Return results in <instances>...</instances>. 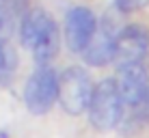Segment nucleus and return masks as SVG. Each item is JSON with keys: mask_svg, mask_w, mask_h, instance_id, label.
<instances>
[{"mask_svg": "<svg viewBox=\"0 0 149 138\" xmlns=\"http://www.w3.org/2000/svg\"><path fill=\"white\" fill-rule=\"evenodd\" d=\"M89 123L100 132L117 130L121 123V117L125 112V104L121 99L117 78H104L100 84L93 86V95L89 101Z\"/></svg>", "mask_w": 149, "mask_h": 138, "instance_id": "f257e3e1", "label": "nucleus"}, {"mask_svg": "<svg viewBox=\"0 0 149 138\" xmlns=\"http://www.w3.org/2000/svg\"><path fill=\"white\" fill-rule=\"evenodd\" d=\"M93 86L95 82L84 67H78V65L67 67L58 76V97H56V101L67 114L78 117L89 108Z\"/></svg>", "mask_w": 149, "mask_h": 138, "instance_id": "f03ea898", "label": "nucleus"}, {"mask_svg": "<svg viewBox=\"0 0 149 138\" xmlns=\"http://www.w3.org/2000/svg\"><path fill=\"white\" fill-rule=\"evenodd\" d=\"M58 97V74L52 63L39 65L28 76L24 86V104L33 114H45L52 110Z\"/></svg>", "mask_w": 149, "mask_h": 138, "instance_id": "7ed1b4c3", "label": "nucleus"}, {"mask_svg": "<svg viewBox=\"0 0 149 138\" xmlns=\"http://www.w3.org/2000/svg\"><path fill=\"white\" fill-rule=\"evenodd\" d=\"M149 54V30L141 24H125L119 26L115 37V56L112 63L127 65V63H143Z\"/></svg>", "mask_w": 149, "mask_h": 138, "instance_id": "20e7f679", "label": "nucleus"}, {"mask_svg": "<svg viewBox=\"0 0 149 138\" xmlns=\"http://www.w3.org/2000/svg\"><path fill=\"white\" fill-rule=\"evenodd\" d=\"M117 22L112 19V15H104L102 19H97V28L91 37L89 45L82 50V58L91 67H106L112 63L115 56V37H117Z\"/></svg>", "mask_w": 149, "mask_h": 138, "instance_id": "39448f33", "label": "nucleus"}, {"mask_svg": "<svg viewBox=\"0 0 149 138\" xmlns=\"http://www.w3.org/2000/svg\"><path fill=\"white\" fill-rule=\"evenodd\" d=\"M95 28H97V15L89 7H71L65 13V30H63L65 45L69 48V52L80 54L89 45Z\"/></svg>", "mask_w": 149, "mask_h": 138, "instance_id": "423d86ee", "label": "nucleus"}, {"mask_svg": "<svg viewBox=\"0 0 149 138\" xmlns=\"http://www.w3.org/2000/svg\"><path fill=\"white\" fill-rule=\"evenodd\" d=\"M117 86L125 108H141L149 89V74L143 63H127L117 67Z\"/></svg>", "mask_w": 149, "mask_h": 138, "instance_id": "0eeeda50", "label": "nucleus"}, {"mask_svg": "<svg viewBox=\"0 0 149 138\" xmlns=\"http://www.w3.org/2000/svg\"><path fill=\"white\" fill-rule=\"evenodd\" d=\"M30 52H33V58L37 65H45V63H52V60L58 56L61 50V28L58 24L54 22V17L45 24V28L37 35V39L30 45Z\"/></svg>", "mask_w": 149, "mask_h": 138, "instance_id": "6e6552de", "label": "nucleus"}, {"mask_svg": "<svg viewBox=\"0 0 149 138\" xmlns=\"http://www.w3.org/2000/svg\"><path fill=\"white\" fill-rule=\"evenodd\" d=\"M50 19H52V15L41 7H33L22 15V22H19V41H22V45L26 50L33 45V41L37 39V35L45 28V24H48Z\"/></svg>", "mask_w": 149, "mask_h": 138, "instance_id": "1a4fd4ad", "label": "nucleus"}, {"mask_svg": "<svg viewBox=\"0 0 149 138\" xmlns=\"http://www.w3.org/2000/svg\"><path fill=\"white\" fill-rule=\"evenodd\" d=\"M17 69V52L7 37H0V86L11 84Z\"/></svg>", "mask_w": 149, "mask_h": 138, "instance_id": "9d476101", "label": "nucleus"}, {"mask_svg": "<svg viewBox=\"0 0 149 138\" xmlns=\"http://www.w3.org/2000/svg\"><path fill=\"white\" fill-rule=\"evenodd\" d=\"M15 13L7 2L0 0V37H9L15 28Z\"/></svg>", "mask_w": 149, "mask_h": 138, "instance_id": "9b49d317", "label": "nucleus"}, {"mask_svg": "<svg viewBox=\"0 0 149 138\" xmlns=\"http://www.w3.org/2000/svg\"><path fill=\"white\" fill-rule=\"evenodd\" d=\"M149 0H115V9L119 13H136L141 9H145Z\"/></svg>", "mask_w": 149, "mask_h": 138, "instance_id": "f8f14e48", "label": "nucleus"}, {"mask_svg": "<svg viewBox=\"0 0 149 138\" xmlns=\"http://www.w3.org/2000/svg\"><path fill=\"white\" fill-rule=\"evenodd\" d=\"M2 2H7L15 13H19V11L24 9V4H26V0H2Z\"/></svg>", "mask_w": 149, "mask_h": 138, "instance_id": "ddd939ff", "label": "nucleus"}, {"mask_svg": "<svg viewBox=\"0 0 149 138\" xmlns=\"http://www.w3.org/2000/svg\"><path fill=\"white\" fill-rule=\"evenodd\" d=\"M143 108L147 112V121H149V89H147V97H145V104H143Z\"/></svg>", "mask_w": 149, "mask_h": 138, "instance_id": "4468645a", "label": "nucleus"}]
</instances>
